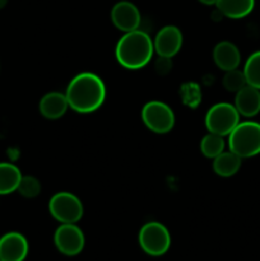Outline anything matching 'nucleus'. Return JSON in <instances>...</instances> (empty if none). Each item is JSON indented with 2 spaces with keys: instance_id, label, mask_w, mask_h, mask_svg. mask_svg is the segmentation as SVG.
Masks as SVG:
<instances>
[{
  "instance_id": "15",
  "label": "nucleus",
  "mask_w": 260,
  "mask_h": 261,
  "mask_svg": "<svg viewBox=\"0 0 260 261\" xmlns=\"http://www.w3.org/2000/svg\"><path fill=\"white\" fill-rule=\"evenodd\" d=\"M217 9L231 19H241L249 15L255 7V0H217Z\"/></svg>"
},
{
  "instance_id": "2",
  "label": "nucleus",
  "mask_w": 260,
  "mask_h": 261,
  "mask_svg": "<svg viewBox=\"0 0 260 261\" xmlns=\"http://www.w3.org/2000/svg\"><path fill=\"white\" fill-rule=\"evenodd\" d=\"M153 54V40L148 33L140 30L125 33L115 48L116 60L120 65L130 70H138L148 65Z\"/></svg>"
},
{
  "instance_id": "12",
  "label": "nucleus",
  "mask_w": 260,
  "mask_h": 261,
  "mask_svg": "<svg viewBox=\"0 0 260 261\" xmlns=\"http://www.w3.org/2000/svg\"><path fill=\"white\" fill-rule=\"evenodd\" d=\"M235 107L240 116L254 117L260 112V89L246 86L240 89L235 97Z\"/></svg>"
},
{
  "instance_id": "4",
  "label": "nucleus",
  "mask_w": 260,
  "mask_h": 261,
  "mask_svg": "<svg viewBox=\"0 0 260 261\" xmlns=\"http://www.w3.org/2000/svg\"><path fill=\"white\" fill-rule=\"evenodd\" d=\"M138 241L145 254L162 256L171 246V234L160 222H148L140 228Z\"/></svg>"
},
{
  "instance_id": "16",
  "label": "nucleus",
  "mask_w": 260,
  "mask_h": 261,
  "mask_svg": "<svg viewBox=\"0 0 260 261\" xmlns=\"http://www.w3.org/2000/svg\"><path fill=\"white\" fill-rule=\"evenodd\" d=\"M242 158L239 157L236 153L222 152L213 160V171L221 177H231L239 172L241 167Z\"/></svg>"
},
{
  "instance_id": "5",
  "label": "nucleus",
  "mask_w": 260,
  "mask_h": 261,
  "mask_svg": "<svg viewBox=\"0 0 260 261\" xmlns=\"http://www.w3.org/2000/svg\"><path fill=\"white\" fill-rule=\"evenodd\" d=\"M240 114L235 105L219 102L212 106L205 115V126L209 133L221 137H228L229 133L239 125Z\"/></svg>"
},
{
  "instance_id": "10",
  "label": "nucleus",
  "mask_w": 260,
  "mask_h": 261,
  "mask_svg": "<svg viewBox=\"0 0 260 261\" xmlns=\"http://www.w3.org/2000/svg\"><path fill=\"white\" fill-rule=\"evenodd\" d=\"M111 20L117 30L127 33L139 30L140 12L133 3L119 2L111 10Z\"/></svg>"
},
{
  "instance_id": "8",
  "label": "nucleus",
  "mask_w": 260,
  "mask_h": 261,
  "mask_svg": "<svg viewBox=\"0 0 260 261\" xmlns=\"http://www.w3.org/2000/svg\"><path fill=\"white\" fill-rule=\"evenodd\" d=\"M84 234L75 223H61L54 234V244L65 256H75L84 249Z\"/></svg>"
},
{
  "instance_id": "9",
  "label": "nucleus",
  "mask_w": 260,
  "mask_h": 261,
  "mask_svg": "<svg viewBox=\"0 0 260 261\" xmlns=\"http://www.w3.org/2000/svg\"><path fill=\"white\" fill-rule=\"evenodd\" d=\"M183 33L176 25H165L153 40L154 53L160 58L172 59L183 47Z\"/></svg>"
},
{
  "instance_id": "19",
  "label": "nucleus",
  "mask_w": 260,
  "mask_h": 261,
  "mask_svg": "<svg viewBox=\"0 0 260 261\" xmlns=\"http://www.w3.org/2000/svg\"><path fill=\"white\" fill-rule=\"evenodd\" d=\"M246 83L254 88L260 89V51L251 54L244 66Z\"/></svg>"
},
{
  "instance_id": "22",
  "label": "nucleus",
  "mask_w": 260,
  "mask_h": 261,
  "mask_svg": "<svg viewBox=\"0 0 260 261\" xmlns=\"http://www.w3.org/2000/svg\"><path fill=\"white\" fill-rule=\"evenodd\" d=\"M199 2L203 3V4H205V5H213V4H216L217 0H199Z\"/></svg>"
},
{
  "instance_id": "3",
  "label": "nucleus",
  "mask_w": 260,
  "mask_h": 261,
  "mask_svg": "<svg viewBox=\"0 0 260 261\" xmlns=\"http://www.w3.org/2000/svg\"><path fill=\"white\" fill-rule=\"evenodd\" d=\"M228 148L241 158H250L260 154L259 122H239V125L228 134Z\"/></svg>"
},
{
  "instance_id": "23",
  "label": "nucleus",
  "mask_w": 260,
  "mask_h": 261,
  "mask_svg": "<svg viewBox=\"0 0 260 261\" xmlns=\"http://www.w3.org/2000/svg\"><path fill=\"white\" fill-rule=\"evenodd\" d=\"M5 3H7V0H0V8H3L5 5Z\"/></svg>"
},
{
  "instance_id": "1",
  "label": "nucleus",
  "mask_w": 260,
  "mask_h": 261,
  "mask_svg": "<svg viewBox=\"0 0 260 261\" xmlns=\"http://www.w3.org/2000/svg\"><path fill=\"white\" fill-rule=\"evenodd\" d=\"M69 107L79 114H91L97 111L106 98V87L103 81L93 73L78 74L69 83L65 92Z\"/></svg>"
},
{
  "instance_id": "13",
  "label": "nucleus",
  "mask_w": 260,
  "mask_h": 261,
  "mask_svg": "<svg viewBox=\"0 0 260 261\" xmlns=\"http://www.w3.org/2000/svg\"><path fill=\"white\" fill-rule=\"evenodd\" d=\"M213 60L221 70H233L239 68L241 63V54L235 43L229 41H222L213 48Z\"/></svg>"
},
{
  "instance_id": "6",
  "label": "nucleus",
  "mask_w": 260,
  "mask_h": 261,
  "mask_svg": "<svg viewBox=\"0 0 260 261\" xmlns=\"http://www.w3.org/2000/svg\"><path fill=\"white\" fill-rule=\"evenodd\" d=\"M51 216L60 223H76L83 217V204L81 199L69 191H60L48 201Z\"/></svg>"
},
{
  "instance_id": "20",
  "label": "nucleus",
  "mask_w": 260,
  "mask_h": 261,
  "mask_svg": "<svg viewBox=\"0 0 260 261\" xmlns=\"http://www.w3.org/2000/svg\"><path fill=\"white\" fill-rule=\"evenodd\" d=\"M224 89L228 92H233L237 93L240 89L244 88L246 86V78H245V74L242 70L239 69H233V70L226 71L223 76V81H222Z\"/></svg>"
},
{
  "instance_id": "17",
  "label": "nucleus",
  "mask_w": 260,
  "mask_h": 261,
  "mask_svg": "<svg viewBox=\"0 0 260 261\" xmlns=\"http://www.w3.org/2000/svg\"><path fill=\"white\" fill-rule=\"evenodd\" d=\"M22 180L20 170L13 163H0V195H8L17 191Z\"/></svg>"
},
{
  "instance_id": "21",
  "label": "nucleus",
  "mask_w": 260,
  "mask_h": 261,
  "mask_svg": "<svg viewBox=\"0 0 260 261\" xmlns=\"http://www.w3.org/2000/svg\"><path fill=\"white\" fill-rule=\"evenodd\" d=\"M17 191L24 198H36L41 193V184L33 176H22Z\"/></svg>"
},
{
  "instance_id": "11",
  "label": "nucleus",
  "mask_w": 260,
  "mask_h": 261,
  "mask_svg": "<svg viewBox=\"0 0 260 261\" xmlns=\"http://www.w3.org/2000/svg\"><path fill=\"white\" fill-rule=\"evenodd\" d=\"M28 241L19 232H8L0 237V261H24Z\"/></svg>"
},
{
  "instance_id": "18",
  "label": "nucleus",
  "mask_w": 260,
  "mask_h": 261,
  "mask_svg": "<svg viewBox=\"0 0 260 261\" xmlns=\"http://www.w3.org/2000/svg\"><path fill=\"white\" fill-rule=\"evenodd\" d=\"M224 148H226V142H224L223 137L214 134V133H208L206 135H204L200 142L201 154L211 160H214L217 155L224 152Z\"/></svg>"
},
{
  "instance_id": "7",
  "label": "nucleus",
  "mask_w": 260,
  "mask_h": 261,
  "mask_svg": "<svg viewBox=\"0 0 260 261\" xmlns=\"http://www.w3.org/2000/svg\"><path fill=\"white\" fill-rule=\"evenodd\" d=\"M142 120L145 126L155 134L170 133L175 126V114L165 102L149 101L143 106Z\"/></svg>"
},
{
  "instance_id": "14",
  "label": "nucleus",
  "mask_w": 260,
  "mask_h": 261,
  "mask_svg": "<svg viewBox=\"0 0 260 261\" xmlns=\"http://www.w3.org/2000/svg\"><path fill=\"white\" fill-rule=\"evenodd\" d=\"M41 115L47 120H58L68 111L69 103L65 93L50 92L41 98L38 105Z\"/></svg>"
}]
</instances>
